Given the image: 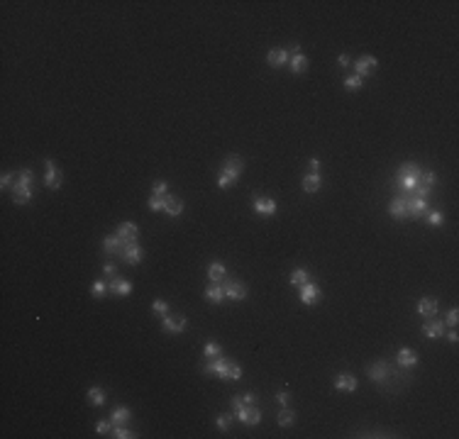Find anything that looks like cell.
Masks as SVG:
<instances>
[{
	"label": "cell",
	"mask_w": 459,
	"mask_h": 439,
	"mask_svg": "<svg viewBox=\"0 0 459 439\" xmlns=\"http://www.w3.org/2000/svg\"><path fill=\"white\" fill-rule=\"evenodd\" d=\"M239 398H242V403H245V405H254V403H257V395H254V393H242Z\"/></svg>",
	"instance_id": "681fc988"
},
{
	"label": "cell",
	"mask_w": 459,
	"mask_h": 439,
	"mask_svg": "<svg viewBox=\"0 0 459 439\" xmlns=\"http://www.w3.org/2000/svg\"><path fill=\"white\" fill-rule=\"evenodd\" d=\"M110 288H108V283L105 281H95V283L90 285V293H93V298H103L105 293H108Z\"/></svg>",
	"instance_id": "f35d334b"
},
{
	"label": "cell",
	"mask_w": 459,
	"mask_h": 439,
	"mask_svg": "<svg viewBox=\"0 0 459 439\" xmlns=\"http://www.w3.org/2000/svg\"><path fill=\"white\" fill-rule=\"evenodd\" d=\"M12 183V174H3V181H0V186L3 188H10Z\"/></svg>",
	"instance_id": "f5cc1de1"
},
{
	"label": "cell",
	"mask_w": 459,
	"mask_h": 439,
	"mask_svg": "<svg viewBox=\"0 0 459 439\" xmlns=\"http://www.w3.org/2000/svg\"><path fill=\"white\" fill-rule=\"evenodd\" d=\"M361 86H364V78H359L357 74H354V76H347V78H345V88H347V90H359Z\"/></svg>",
	"instance_id": "ab89813d"
},
{
	"label": "cell",
	"mask_w": 459,
	"mask_h": 439,
	"mask_svg": "<svg viewBox=\"0 0 459 439\" xmlns=\"http://www.w3.org/2000/svg\"><path fill=\"white\" fill-rule=\"evenodd\" d=\"M396 183L403 193H413L420 183L435 186V174L432 171H423L418 164H403L396 171Z\"/></svg>",
	"instance_id": "6da1fadb"
},
{
	"label": "cell",
	"mask_w": 459,
	"mask_h": 439,
	"mask_svg": "<svg viewBox=\"0 0 459 439\" xmlns=\"http://www.w3.org/2000/svg\"><path fill=\"white\" fill-rule=\"evenodd\" d=\"M161 329H164V332H171V334H181V332L186 329V318H183V315H171V312H166V315L161 318Z\"/></svg>",
	"instance_id": "52a82bcc"
},
{
	"label": "cell",
	"mask_w": 459,
	"mask_h": 439,
	"mask_svg": "<svg viewBox=\"0 0 459 439\" xmlns=\"http://www.w3.org/2000/svg\"><path fill=\"white\" fill-rule=\"evenodd\" d=\"M405 217L420 220L425 217L427 208H430V198H418V196H405Z\"/></svg>",
	"instance_id": "7a4b0ae2"
},
{
	"label": "cell",
	"mask_w": 459,
	"mask_h": 439,
	"mask_svg": "<svg viewBox=\"0 0 459 439\" xmlns=\"http://www.w3.org/2000/svg\"><path fill=\"white\" fill-rule=\"evenodd\" d=\"M225 174H230V176H235V178H239L242 176V171H245V161L237 156V154H230L227 159H225V168H223Z\"/></svg>",
	"instance_id": "9a60e30c"
},
{
	"label": "cell",
	"mask_w": 459,
	"mask_h": 439,
	"mask_svg": "<svg viewBox=\"0 0 459 439\" xmlns=\"http://www.w3.org/2000/svg\"><path fill=\"white\" fill-rule=\"evenodd\" d=\"M242 378V369H239V363L230 361L227 363V381H239Z\"/></svg>",
	"instance_id": "74e56055"
},
{
	"label": "cell",
	"mask_w": 459,
	"mask_h": 439,
	"mask_svg": "<svg viewBox=\"0 0 459 439\" xmlns=\"http://www.w3.org/2000/svg\"><path fill=\"white\" fill-rule=\"evenodd\" d=\"M437 310H440L437 298H420V300H418V312H420V315L432 318V315H437Z\"/></svg>",
	"instance_id": "7402d4cb"
},
{
	"label": "cell",
	"mask_w": 459,
	"mask_h": 439,
	"mask_svg": "<svg viewBox=\"0 0 459 439\" xmlns=\"http://www.w3.org/2000/svg\"><path fill=\"white\" fill-rule=\"evenodd\" d=\"M32 178H34L32 168H22V171L17 174V181H22V183H32Z\"/></svg>",
	"instance_id": "bcb514c9"
},
{
	"label": "cell",
	"mask_w": 459,
	"mask_h": 439,
	"mask_svg": "<svg viewBox=\"0 0 459 439\" xmlns=\"http://www.w3.org/2000/svg\"><path fill=\"white\" fill-rule=\"evenodd\" d=\"M112 296H130L132 293V283L130 281H125V278H112L110 283H108Z\"/></svg>",
	"instance_id": "603a6c76"
},
{
	"label": "cell",
	"mask_w": 459,
	"mask_h": 439,
	"mask_svg": "<svg viewBox=\"0 0 459 439\" xmlns=\"http://www.w3.org/2000/svg\"><path fill=\"white\" fill-rule=\"evenodd\" d=\"M423 334H425L427 339H440V337H445V322L442 320H430L423 325Z\"/></svg>",
	"instance_id": "4fadbf2b"
},
{
	"label": "cell",
	"mask_w": 459,
	"mask_h": 439,
	"mask_svg": "<svg viewBox=\"0 0 459 439\" xmlns=\"http://www.w3.org/2000/svg\"><path fill=\"white\" fill-rule=\"evenodd\" d=\"M152 196H168V186L166 181H154V186H152Z\"/></svg>",
	"instance_id": "60d3db41"
},
{
	"label": "cell",
	"mask_w": 459,
	"mask_h": 439,
	"mask_svg": "<svg viewBox=\"0 0 459 439\" xmlns=\"http://www.w3.org/2000/svg\"><path fill=\"white\" fill-rule=\"evenodd\" d=\"M205 300H208V303H213V305L223 303V300H225V285H220V283L208 285V288H205Z\"/></svg>",
	"instance_id": "cb8c5ba5"
},
{
	"label": "cell",
	"mask_w": 459,
	"mask_h": 439,
	"mask_svg": "<svg viewBox=\"0 0 459 439\" xmlns=\"http://www.w3.org/2000/svg\"><path fill=\"white\" fill-rule=\"evenodd\" d=\"M301 290H298V298H301L303 305H315L320 298H323V290H320V285L313 283V281H308V283L298 285Z\"/></svg>",
	"instance_id": "5b68a950"
},
{
	"label": "cell",
	"mask_w": 459,
	"mask_h": 439,
	"mask_svg": "<svg viewBox=\"0 0 459 439\" xmlns=\"http://www.w3.org/2000/svg\"><path fill=\"white\" fill-rule=\"evenodd\" d=\"M389 215L396 217V220H405V200L401 196L391 200V205H389Z\"/></svg>",
	"instance_id": "f1b7e54d"
},
{
	"label": "cell",
	"mask_w": 459,
	"mask_h": 439,
	"mask_svg": "<svg viewBox=\"0 0 459 439\" xmlns=\"http://www.w3.org/2000/svg\"><path fill=\"white\" fill-rule=\"evenodd\" d=\"M252 208H254V212H259V215L271 217V215H276V200H274V198H267V196H257L252 200Z\"/></svg>",
	"instance_id": "ba28073f"
},
{
	"label": "cell",
	"mask_w": 459,
	"mask_h": 439,
	"mask_svg": "<svg viewBox=\"0 0 459 439\" xmlns=\"http://www.w3.org/2000/svg\"><path fill=\"white\" fill-rule=\"evenodd\" d=\"M369 378L374 381V383H386L389 378H391V366L386 361H376V363H371V369H369Z\"/></svg>",
	"instance_id": "8fae6325"
},
{
	"label": "cell",
	"mask_w": 459,
	"mask_h": 439,
	"mask_svg": "<svg viewBox=\"0 0 459 439\" xmlns=\"http://www.w3.org/2000/svg\"><path fill=\"white\" fill-rule=\"evenodd\" d=\"M117 256H123L125 263H132V266H137V263L142 261V256H144V249L139 247V241H125L123 244V249H120V254Z\"/></svg>",
	"instance_id": "277c9868"
},
{
	"label": "cell",
	"mask_w": 459,
	"mask_h": 439,
	"mask_svg": "<svg viewBox=\"0 0 459 439\" xmlns=\"http://www.w3.org/2000/svg\"><path fill=\"white\" fill-rule=\"evenodd\" d=\"M112 437H117V439H135L137 434L132 432V429H127L125 425H112V432H110Z\"/></svg>",
	"instance_id": "d6a6232c"
},
{
	"label": "cell",
	"mask_w": 459,
	"mask_h": 439,
	"mask_svg": "<svg viewBox=\"0 0 459 439\" xmlns=\"http://www.w3.org/2000/svg\"><path fill=\"white\" fill-rule=\"evenodd\" d=\"M152 312H157L159 318H164L168 312V305H166V300H154L152 303Z\"/></svg>",
	"instance_id": "b9f144b4"
},
{
	"label": "cell",
	"mask_w": 459,
	"mask_h": 439,
	"mask_svg": "<svg viewBox=\"0 0 459 439\" xmlns=\"http://www.w3.org/2000/svg\"><path fill=\"white\" fill-rule=\"evenodd\" d=\"M115 234H117L123 241H135L137 237H139V227L132 225V222H120L117 230H115Z\"/></svg>",
	"instance_id": "5bb4252c"
},
{
	"label": "cell",
	"mask_w": 459,
	"mask_h": 439,
	"mask_svg": "<svg viewBox=\"0 0 459 439\" xmlns=\"http://www.w3.org/2000/svg\"><path fill=\"white\" fill-rule=\"evenodd\" d=\"M95 432H98V434H108V432H112V422L110 420H101V422L95 425Z\"/></svg>",
	"instance_id": "f6af8a7d"
},
{
	"label": "cell",
	"mask_w": 459,
	"mask_h": 439,
	"mask_svg": "<svg viewBox=\"0 0 459 439\" xmlns=\"http://www.w3.org/2000/svg\"><path fill=\"white\" fill-rule=\"evenodd\" d=\"M123 244H125V241L120 239L117 234H108V237L103 239V249H105V254H120Z\"/></svg>",
	"instance_id": "4316f807"
},
{
	"label": "cell",
	"mask_w": 459,
	"mask_h": 439,
	"mask_svg": "<svg viewBox=\"0 0 459 439\" xmlns=\"http://www.w3.org/2000/svg\"><path fill=\"white\" fill-rule=\"evenodd\" d=\"M164 212L171 215V217L181 215V212H183V200H181L179 196H171V193H168V196H166V205H164Z\"/></svg>",
	"instance_id": "d4e9b609"
},
{
	"label": "cell",
	"mask_w": 459,
	"mask_h": 439,
	"mask_svg": "<svg viewBox=\"0 0 459 439\" xmlns=\"http://www.w3.org/2000/svg\"><path fill=\"white\" fill-rule=\"evenodd\" d=\"M88 403H90V405H103V403H105V393H103V388H98V385L88 388Z\"/></svg>",
	"instance_id": "1f68e13d"
},
{
	"label": "cell",
	"mask_w": 459,
	"mask_h": 439,
	"mask_svg": "<svg viewBox=\"0 0 459 439\" xmlns=\"http://www.w3.org/2000/svg\"><path fill=\"white\" fill-rule=\"evenodd\" d=\"M227 363L230 361L225 359V354H220V356H215V359H208L201 369H203V373H213V376H220L223 381H227Z\"/></svg>",
	"instance_id": "8992f818"
},
{
	"label": "cell",
	"mask_w": 459,
	"mask_h": 439,
	"mask_svg": "<svg viewBox=\"0 0 459 439\" xmlns=\"http://www.w3.org/2000/svg\"><path fill=\"white\" fill-rule=\"evenodd\" d=\"M447 339L452 342V344H454V342L459 339V334H457V332H454V329H449V332H447Z\"/></svg>",
	"instance_id": "11a10c76"
},
{
	"label": "cell",
	"mask_w": 459,
	"mask_h": 439,
	"mask_svg": "<svg viewBox=\"0 0 459 439\" xmlns=\"http://www.w3.org/2000/svg\"><path fill=\"white\" fill-rule=\"evenodd\" d=\"M457 322H459V310H457V307H452V310L447 312V325H449V327H454Z\"/></svg>",
	"instance_id": "7dc6e473"
},
{
	"label": "cell",
	"mask_w": 459,
	"mask_h": 439,
	"mask_svg": "<svg viewBox=\"0 0 459 439\" xmlns=\"http://www.w3.org/2000/svg\"><path fill=\"white\" fill-rule=\"evenodd\" d=\"M427 225H432V227H442L445 225V215L440 212V210H427Z\"/></svg>",
	"instance_id": "e575fe53"
},
{
	"label": "cell",
	"mask_w": 459,
	"mask_h": 439,
	"mask_svg": "<svg viewBox=\"0 0 459 439\" xmlns=\"http://www.w3.org/2000/svg\"><path fill=\"white\" fill-rule=\"evenodd\" d=\"M310 281V274H308V269H296L291 276H288V283L291 285H303Z\"/></svg>",
	"instance_id": "f546056e"
},
{
	"label": "cell",
	"mask_w": 459,
	"mask_h": 439,
	"mask_svg": "<svg viewBox=\"0 0 459 439\" xmlns=\"http://www.w3.org/2000/svg\"><path fill=\"white\" fill-rule=\"evenodd\" d=\"M276 422H279L281 427H291L293 422H296V412H293L291 407H283L279 412V417H276Z\"/></svg>",
	"instance_id": "4dcf8cb0"
},
{
	"label": "cell",
	"mask_w": 459,
	"mask_h": 439,
	"mask_svg": "<svg viewBox=\"0 0 459 439\" xmlns=\"http://www.w3.org/2000/svg\"><path fill=\"white\" fill-rule=\"evenodd\" d=\"M12 200H15L17 205H25V203H30V200H32V188H30V183H22V181H17V183L12 186Z\"/></svg>",
	"instance_id": "7c38bea8"
},
{
	"label": "cell",
	"mask_w": 459,
	"mask_h": 439,
	"mask_svg": "<svg viewBox=\"0 0 459 439\" xmlns=\"http://www.w3.org/2000/svg\"><path fill=\"white\" fill-rule=\"evenodd\" d=\"M308 66H310V61H308V56L305 54H296V56L288 59V68H291L293 74H305Z\"/></svg>",
	"instance_id": "484cf974"
},
{
	"label": "cell",
	"mask_w": 459,
	"mask_h": 439,
	"mask_svg": "<svg viewBox=\"0 0 459 439\" xmlns=\"http://www.w3.org/2000/svg\"><path fill=\"white\" fill-rule=\"evenodd\" d=\"M276 403H279L281 407H288V403H291V393H288V391H279V393H276Z\"/></svg>",
	"instance_id": "ee69618b"
},
{
	"label": "cell",
	"mask_w": 459,
	"mask_h": 439,
	"mask_svg": "<svg viewBox=\"0 0 459 439\" xmlns=\"http://www.w3.org/2000/svg\"><path fill=\"white\" fill-rule=\"evenodd\" d=\"M235 417L242 422V425H249V427H254L261 422V410L257 405H239L235 407Z\"/></svg>",
	"instance_id": "3957f363"
},
{
	"label": "cell",
	"mask_w": 459,
	"mask_h": 439,
	"mask_svg": "<svg viewBox=\"0 0 459 439\" xmlns=\"http://www.w3.org/2000/svg\"><path fill=\"white\" fill-rule=\"evenodd\" d=\"M308 168H310V174H320V159H308Z\"/></svg>",
	"instance_id": "c3c4849f"
},
{
	"label": "cell",
	"mask_w": 459,
	"mask_h": 439,
	"mask_svg": "<svg viewBox=\"0 0 459 439\" xmlns=\"http://www.w3.org/2000/svg\"><path fill=\"white\" fill-rule=\"evenodd\" d=\"M164 205H166V196H149V210L154 212H164Z\"/></svg>",
	"instance_id": "8d00e7d4"
},
{
	"label": "cell",
	"mask_w": 459,
	"mask_h": 439,
	"mask_svg": "<svg viewBox=\"0 0 459 439\" xmlns=\"http://www.w3.org/2000/svg\"><path fill=\"white\" fill-rule=\"evenodd\" d=\"M320 186H323V178H320V174H308L303 176V183H301V188L305 190V193H318L320 190Z\"/></svg>",
	"instance_id": "ffe728a7"
},
{
	"label": "cell",
	"mask_w": 459,
	"mask_h": 439,
	"mask_svg": "<svg viewBox=\"0 0 459 439\" xmlns=\"http://www.w3.org/2000/svg\"><path fill=\"white\" fill-rule=\"evenodd\" d=\"M396 363H398L401 369H410V366L418 363V354H415L413 349L403 347V349H398V354H396Z\"/></svg>",
	"instance_id": "ac0fdd59"
},
{
	"label": "cell",
	"mask_w": 459,
	"mask_h": 439,
	"mask_svg": "<svg viewBox=\"0 0 459 439\" xmlns=\"http://www.w3.org/2000/svg\"><path fill=\"white\" fill-rule=\"evenodd\" d=\"M352 66H354V74H357L359 78H367L374 74V68L379 66V61H376L374 56H359L357 64H352Z\"/></svg>",
	"instance_id": "30bf717a"
},
{
	"label": "cell",
	"mask_w": 459,
	"mask_h": 439,
	"mask_svg": "<svg viewBox=\"0 0 459 439\" xmlns=\"http://www.w3.org/2000/svg\"><path fill=\"white\" fill-rule=\"evenodd\" d=\"M288 52H291V56L301 54V44H291V46H288Z\"/></svg>",
	"instance_id": "db71d44e"
},
{
	"label": "cell",
	"mask_w": 459,
	"mask_h": 439,
	"mask_svg": "<svg viewBox=\"0 0 459 439\" xmlns=\"http://www.w3.org/2000/svg\"><path fill=\"white\" fill-rule=\"evenodd\" d=\"M335 388L337 391H347V393H354L357 391V378L352 373H340L335 378Z\"/></svg>",
	"instance_id": "d6986e66"
},
{
	"label": "cell",
	"mask_w": 459,
	"mask_h": 439,
	"mask_svg": "<svg viewBox=\"0 0 459 439\" xmlns=\"http://www.w3.org/2000/svg\"><path fill=\"white\" fill-rule=\"evenodd\" d=\"M225 298H230V300H245V298H247V285L239 283V281H230V283H225Z\"/></svg>",
	"instance_id": "2e32d148"
},
{
	"label": "cell",
	"mask_w": 459,
	"mask_h": 439,
	"mask_svg": "<svg viewBox=\"0 0 459 439\" xmlns=\"http://www.w3.org/2000/svg\"><path fill=\"white\" fill-rule=\"evenodd\" d=\"M232 420H235V417L232 415H218V429H230V425H232Z\"/></svg>",
	"instance_id": "7bdbcfd3"
},
{
	"label": "cell",
	"mask_w": 459,
	"mask_h": 439,
	"mask_svg": "<svg viewBox=\"0 0 459 439\" xmlns=\"http://www.w3.org/2000/svg\"><path fill=\"white\" fill-rule=\"evenodd\" d=\"M130 420H132V410H130V407H125V405L112 407V412H110L112 425H127Z\"/></svg>",
	"instance_id": "44dd1931"
},
{
	"label": "cell",
	"mask_w": 459,
	"mask_h": 439,
	"mask_svg": "<svg viewBox=\"0 0 459 439\" xmlns=\"http://www.w3.org/2000/svg\"><path fill=\"white\" fill-rule=\"evenodd\" d=\"M203 354H205V359H215V356H220V354H223V347H220V344H215V342H208V344L203 347Z\"/></svg>",
	"instance_id": "d590c367"
},
{
	"label": "cell",
	"mask_w": 459,
	"mask_h": 439,
	"mask_svg": "<svg viewBox=\"0 0 459 439\" xmlns=\"http://www.w3.org/2000/svg\"><path fill=\"white\" fill-rule=\"evenodd\" d=\"M208 278H210L213 283H220L223 278H227V269H225L220 261H213L208 266Z\"/></svg>",
	"instance_id": "83f0119b"
},
{
	"label": "cell",
	"mask_w": 459,
	"mask_h": 439,
	"mask_svg": "<svg viewBox=\"0 0 459 439\" xmlns=\"http://www.w3.org/2000/svg\"><path fill=\"white\" fill-rule=\"evenodd\" d=\"M103 274H105V276H115V274H117V266H115L112 261H108L105 266H103Z\"/></svg>",
	"instance_id": "f907efd6"
},
{
	"label": "cell",
	"mask_w": 459,
	"mask_h": 439,
	"mask_svg": "<svg viewBox=\"0 0 459 439\" xmlns=\"http://www.w3.org/2000/svg\"><path fill=\"white\" fill-rule=\"evenodd\" d=\"M288 52L286 49H269V54H267V64L271 66V68H281V66H286L288 64Z\"/></svg>",
	"instance_id": "e0dca14e"
},
{
	"label": "cell",
	"mask_w": 459,
	"mask_h": 439,
	"mask_svg": "<svg viewBox=\"0 0 459 439\" xmlns=\"http://www.w3.org/2000/svg\"><path fill=\"white\" fill-rule=\"evenodd\" d=\"M337 64H340V66H345V68H347V66H352V59H349V54H340V59H337Z\"/></svg>",
	"instance_id": "816d5d0a"
},
{
	"label": "cell",
	"mask_w": 459,
	"mask_h": 439,
	"mask_svg": "<svg viewBox=\"0 0 459 439\" xmlns=\"http://www.w3.org/2000/svg\"><path fill=\"white\" fill-rule=\"evenodd\" d=\"M44 166H46V176H44V186L49 190H56V188H61V171L54 166L52 159H44Z\"/></svg>",
	"instance_id": "9c48e42d"
},
{
	"label": "cell",
	"mask_w": 459,
	"mask_h": 439,
	"mask_svg": "<svg viewBox=\"0 0 459 439\" xmlns=\"http://www.w3.org/2000/svg\"><path fill=\"white\" fill-rule=\"evenodd\" d=\"M235 183H237L235 176H230V174H225V171H220V176H218V188H220V190H227V188H232Z\"/></svg>",
	"instance_id": "836d02e7"
}]
</instances>
